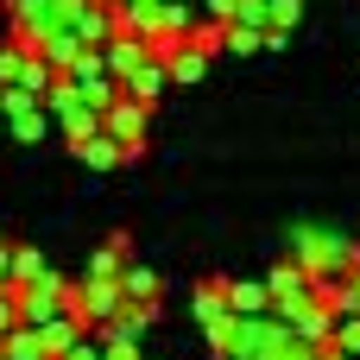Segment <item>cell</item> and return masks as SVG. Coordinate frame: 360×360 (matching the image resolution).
<instances>
[{
	"mask_svg": "<svg viewBox=\"0 0 360 360\" xmlns=\"http://www.w3.org/2000/svg\"><path fill=\"white\" fill-rule=\"evenodd\" d=\"M196 323H202V335H209V348L221 354L228 348V335H234V310H228V285H202L196 291Z\"/></svg>",
	"mask_w": 360,
	"mask_h": 360,
	"instance_id": "obj_2",
	"label": "cell"
},
{
	"mask_svg": "<svg viewBox=\"0 0 360 360\" xmlns=\"http://www.w3.org/2000/svg\"><path fill=\"white\" fill-rule=\"evenodd\" d=\"M76 152H82V158H89L95 171H114V165H127V158H133V146H120V139H108L101 127H95V133H82V139H76Z\"/></svg>",
	"mask_w": 360,
	"mask_h": 360,
	"instance_id": "obj_4",
	"label": "cell"
},
{
	"mask_svg": "<svg viewBox=\"0 0 360 360\" xmlns=\"http://www.w3.org/2000/svg\"><path fill=\"white\" fill-rule=\"evenodd\" d=\"M120 297H127V304H152V297H158V278L133 266V272H120Z\"/></svg>",
	"mask_w": 360,
	"mask_h": 360,
	"instance_id": "obj_8",
	"label": "cell"
},
{
	"mask_svg": "<svg viewBox=\"0 0 360 360\" xmlns=\"http://www.w3.org/2000/svg\"><path fill=\"white\" fill-rule=\"evenodd\" d=\"M297 266H304L316 285H335V278H348L360 266V253L342 234H297Z\"/></svg>",
	"mask_w": 360,
	"mask_h": 360,
	"instance_id": "obj_1",
	"label": "cell"
},
{
	"mask_svg": "<svg viewBox=\"0 0 360 360\" xmlns=\"http://www.w3.org/2000/svg\"><path fill=\"white\" fill-rule=\"evenodd\" d=\"M101 133L139 152V146H146V101H133V95H114V101L101 108Z\"/></svg>",
	"mask_w": 360,
	"mask_h": 360,
	"instance_id": "obj_3",
	"label": "cell"
},
{
	"mask_svg": "<svg viewBox=\"0 0 360 360\" xmlns=\"http://www.w3.org/2000/svg\"><path fill=\"white\" fill-rule=\"evenodd\" d=\"M234 6H240V0H209V19H215V25H228V19H234Z\"/></svg>",
	"mask_w": 360,
	"mask_h": 360,
	"instance_id": "obj_10",
	"label": "cell"
},
{
	"mask_svg": "<svg viewBox=\"0 0 360 360\" xmlns=\"http://www.w3.org/2000/svg\"><path fill=\"white\" fill-rule=\"evenodd\" d=\"M329 348L348 354V360L360 354V316H335V342H329Z\"/></svg>",
	"mask_w": 360,
	"mask_h": 360,
	"instance_id": "obj_9",
	"label": "cell"
},
{
	"mask_svg": "<svg viewBox=\"0 0 360 360\" xmlns=\"http://www.w3.org/2000/svg\"><path fill=\"white\" fill-rule=\"evenodd\" d=\"M228 310L234 316H272V297H266V285H228Z\"/></svg>",
	"mask_w": 360,
	"mask_h": 360,
	"instance_id": "obj_6",
	"label": "cell"
},
{
	"mask_svg": "<svg viewBox=\"0 0 360 360\" xmlns=\"http://www.w3.org/2000/svg\"><path fill=\"white\" fill-rule=\"evenodd\" d=\"M297 13H304V0H266V25H272L266 38L278 44V38H285V32L297 25Z\"/></svg>",
	"mask_w": 360,
	"mask_h": 360,
	"instance_id": "obj_7",
	"label": "cell"
},
{
	"mask_svg": "<svg viewBox=\"0 0 360 360\" xmlns=\"http://www.w3.org/2000/svg\"><path fill=\"white\" fill-rule=\"evenodd\" d=\"M202 70H209V51H202V44H184V38H177V44L165 51V76H171V82H196Z\"/></svg>",
	"mask_w": 360,
	"mask_h": 360,
	"instance_id": "obj_5",
	"label": "cell"
}]
</instances>
